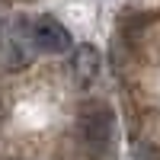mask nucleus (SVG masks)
<instances>
[{"instance_id":"1","label":"nucleus","mask_w":160,"mask_h":160,"mask_svg":"<svg viewBox=\"0 0 160 160\" xmlns=\"http://www.w3.org/2000/svg\"><path fill=\"white\" fill-rule=\"evenodd\" d=\"M77 131H80V141H83V151H87L93 160L112 157V151H115V135H118V122H115V112H112L106 102L90 99V102L80 106Z\"/></svg>"},{"instance_id":"2","label":"nucleus","mask_w":160,"mask_h":160,"mask_svg":"<svg viewBox=\"0 0 160 160\" xmlns=\"http://www.w3.org/2000/svg\"><path fill=\"white\" fill-rule=\"evenodd\" d=\"M35 58L32 45V19L16 16L7 26H0V64L7 71H22Z\"/></svg>"},{"instance_id":"3","label":"nucleus","mask_w":160,"mask_h":160,"mask_svg":"<svg viewBox=\"0 0 160 160\" xmlns=\"http://www.w3.org/2000/svg\"><path fill=\"white\" fill-rule=\"evenodd\" d=\"M32 45L42 55H64V51H71V32L55 16H35L32 19Z\"/></svg>"},{"instance_id":"4","label":"nucleus","mask_w":160,"mask_h":160,"mask_svg":"<svg viewBox=\"0 0 160 160\" xmlns=\"http://www.w3.org/2000/svg\"><path fill=\"white\" fill-rule=\"evenodd\" d=\"M99 64H102V58H99L96 48H93V45H80V48H74V55H71V74H74L77 83L87 87V83L96 80Z\"/></svg>"}]
</instances>
